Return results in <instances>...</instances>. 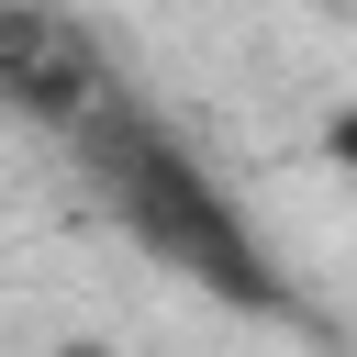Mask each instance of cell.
<instances>
[{"mask_svg":"<svg viewBox=\"0 0 357 357\" xmlns=\"http://www.w3.org/2000/svg\"><path fill=\"white\" fill-rule=\"evenodd\" d=\"M67 145H78L100 212H112L156 268H178L201 301H223V312H245V324H301V290L279 279V257L257 245V223L234 212V190H223L156 112L112 100V112H89Z\"/></svg>","mask_w":357,"mask_h":357,"instance_id":"6da1fadb","label":"cell"},{"mask_svg":"<svg viewBox=\"0 0 357 357\" xmlns=\"http://www.w3.org/2000/svg\"><path fill=\"white\" fill-rule=\"evenodd\" d=\"M123 78L100 56V33L67 11V0H0V112L11 123H45V134H78L89 112H112Z\"/></svg>","mask_w":357,"mask_h":357,"instance_id":"7a4b0ae2","label":"cell"},{"mask_svg":"<svg viewBox=\"0 0 357 357\" xmlns=\"http://www.w3.org/2000/svg\"><path fill=\"white\" fill-rule=\"evenodd\" d=\"M324 156H335V167H357V112H335V123H324Z\"/></svg>","mask_w":357,"mask_h":357,"instance_id":"3957f363","label":"cell"},{"mask_svg":"<svg viewBox=\"0 0 357 357\" xmlns=\"http://www.w3.org/2000/svg\"><path fill=\"white\" fill-rule=\"evenodd\" d=\"M45 357H112V346H45Z\"/></svg>","mask_w":357,"mask_h":357,"instance_id":"277c9868","label":"cell"}]
</instances>
